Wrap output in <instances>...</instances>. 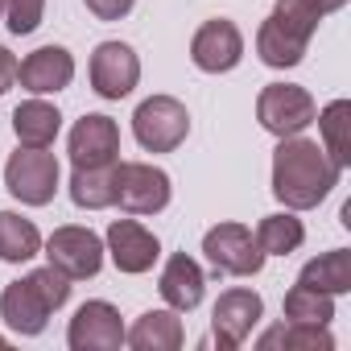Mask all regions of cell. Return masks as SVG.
<instances>
[{"label": "cell", "instance_id": "8fae6325", "mask_svg": "<svg viewBox=\"0 0 351 351\" xmlns=\"http://www.w3.org/2000/svg\"><path fill=\"white\" fill-rule=\"evenodd\" d=\"M244 58V34L236 21L228 17H215V21H203L191 38V62L203 71V75H228L236 71Z\"/></svg>", "mask_w": 351, "mask_h": 351}, {"label": "cell", "instance_id": "ba28073f", "mask_svg": "<svg viewBox=\"0 0 351 351\" xmlns=\"http://www.w3.org/2000/svg\"><path fill=\"white\" fill-rule=\"evenodd\" d=\"M261 318H265V302H261L256 289H248V285H232V289H223L219 302H215V310H211L215 343H219L223 351L244 347V343L252 339V330H256Z\"/></svg>", "mask_w": 351, "mask_h": 351}, {"label": "cell", "instance_id": "cb8c5ba5", "mask_svg": "<svg viewBox=\"0 0 351 351\" xmlns=\"http://www.w3.org/2000/svg\"><path fill=\"white\" fill-rule=\"evenodd\" d=\"M252 236L265 256H289L306 244V223L298 219V211H277V215H265Z\"/></svg>", "mask_w": 351, "mask_h": 351}, {"label": "cell", "instance_id": "7a4b0ae2", "mask_svg": "<svg viewBox=\"0 0 351 351\" xmlns=\"http://www.w3.org/2000/svg\"><path fill=\"white\" fill-rule=\"evenodd\" d=\"M62 186V165L50 149H25L17 145V153L5 161V191L25 203V207H46L54 203Z\"/></svg>", "mask_w": 351, "mask_h": 351}, {"label": "cell", "instance_id": "52a82bcc", "mask_svg": "<svg viewBox=\"0 0 351 351\" xmlns=\"http://www.w3.org/2000/svg\"><path fill=\"white\" fill-rule=\"evenodd\" d=\"M203 252L211 261L215 273H228V277H256L265 269V252L252 236V228L228 219V223H215L207 236H203Z\"/></svg>", "mask_w": 351, "mask_h": 351}, {"label": "cell", "instance_id": "e0dca14e", "mask_svg": "<svg viewBox=\"0 0 351 351\" xmlns=\"http://www.w3.org/2000/svg\"><path fill=\"white\" fill-rule=\"evenodd\" d=\"M124 343L132 351H178L186 343L178 310H145L132 326H124Z\"/></svg>", "mask_w": 351, "mask_h": 351}, {"label": "cell", "instance_id": "2e32d148", "mask_svg": "<svg viewBox=\"0 0 351 351\" xmlns=\"http://www.w3.org/2000/svg\"><path fill=\"white\" fill-rule=\"evenodd\" d=\"M0 318H5L9 330L34 339V335L46 330V322H50V306H46V302L38 298V289L21 277V281H9L5 289H0Z\"/></svg>", "mask_w": 351, "mask_h": 351}, {"label": "cell", "instance_id": "83f0119b", "mask_svg": "<svg viewBox=\"0 0 351 351\" xmlns=\"http://www.w3.org/2000/svg\"><path fill=\"white\" fill-rule=\"evenodd\" d=\"M273 13H277V17H281L298 38H306V42H310V38L318 34V25H322V13L310 5V0H277Z\"/></svg>", "mask_w": 351, "mask_h": 351}, {"label": "cell", "instance_id": "4316f807", "mask_svg": "<svg viewBox=\"0 0 351 351\" xmlns=\"http://www.w3.org/2000/svg\"><path fill=\"white\" fill-rule=\"evenodd\" d=\"M25 281H29V285L38 289V298L50 306V314H58V310L71 302V285H75V281H71L66 273H58L54 265H42V269H34Z\"/></svg>", "mask_w": 351, "mask_h": 351}, {"label": "cell", "instance_id": "f546056e", "mask_svg": "<svg viewBox=\"0 0 351 351\" xmlns=\"http://www.w3.org/2000/svg\"><path fill=\"white\" fill-rule=\"evenodd\" d=\"M83 5H87V13L95 21H124L136 0H83Z\"/></svg>", "mask_w": 351, "mask_h": 351}, {"label": "cell", "instance_id": "7c38bea8", "mask_svg": "<svg viewBox=\"0 0 351 351\" xmlns=\"http://www.w3.org/2000/svg\"><path fill=\"white\" fill-rule=\"evenodd\" d=\"M104 256H112V265L128 277H141L157 265L161 256V240L141 223V219H112L108 236H104Z\"/></svg>", "mask_w": 351, "mask_h": 351}, {"label": "cell", "instance_id": "836d02e7", "mask_svg": "<svg viewBox=\"0 0 351 351\" xmlns=\"http://www.w3.org/2000/svg\"><path fill=\"white\" fill-rule=\"evenodd\" d=\"M0 347H5V335H0Z\"/></svg>", "mask_w": 351, "mask_h": 351}, {"label": "cell", "instance_id": "484cf974", "mask_svg": "<svg viewBox=\"0 0 351 351\" xmlns=\"http://www.w3.org/2000/svg\"><path fill=\"white\" fill-rule=\"evenodd\" d=\"M285 322H310V326H330L335 318V298L322 293V289H310V285H293L285 293Z\"/></svg>", "mask_w": 351, "mask_h": 351}, {"label": "cell", "instance_id": "4dcf8cb0", "mask_svg": "<svg viewBox=\"0 0 351 351\" xmlns=\"http://www.w3.org/2000/svg\"><path fill=\"white\" fill-rule=\"evenodd\" d=\"M13 83H17V54L9 46H0V95L13 91Z\"/></svg>", "mask_w": 351, "mask_h": 351}, {"label": "cell", "instance_id": "9a60e30c", "mask_svg": "<svg viewBox=\"0 0 351 351\" xmlns=\"http://www.w3.org/2000/svg\"><path fill=\"white\" fill-rule=\"evenodd\" d=\"M157 289H161V298H165L169 310L191 314V310H199V302H203V293H207V273H203V265H199L195 256L173 252V256L165 261L161 277H157Z\"/></svg>", "mask_w": 351, "mask_h": 351}, {"label": "cell", "instance_id": "603a6c76", "mask_svg": "<svg viewBox=\"0 0 351 351\" xmlns=\"http://www.w3.org/2000/svg\"><path fill=\"white\" fill-rule=\"evenodd\" d=\"M34 256H42V232L34 228V219L17 211H0V261L29 265Z\"/></svg>", "mask_w": 351, "mask_h": 351}, {"label": "cell", "instance_id": "5b68a950", "mask_svg": "<svg viewBox=\"0 0 351 351\" xmlns=\"http://www.w3.org/2000/svg\"><path fill=\"white\" fill-rule=\"evenodd\" d=\"M314 95L298 83H269L261 95H256V120L265 132H273L277 141L281 136H298L314 124Z\"/></svg>", "mask_w": 351, "mask_h": 351}, {"label": "cell", "instance_id": "d6986e66", "mask_svg": "<svg viewBox=\"0 0 351 351\" xmlns=\"http://www.w3.org/2000/svg\"><path fill=\"white\" fill-rule=\"evenodd\" d=\"M13 132H17V145H25V149H50L58 141V132H62V112L50 99L34 95V99L17 104Z\"/></svg>", "mask_w": 351, "mask_h": 351}, {"label": "cell", "instance_id": "d4e9b609", "mask_svg": "<svg viewBox=\"0 0 351 351\" xmlns=\"http://www.w3.org/2000/svg\"><path fill=\"white\" fill-rule=\"evenodd\" d=\"M256 347H285V351H335V335L310 322H281L256 339Z\"/></svg>", "mask_w": 351, "mask_h": 351}, {"label": "cell", "instance_id": "8992f818", "mask_svg": "<svg viewBox=\"0 0 351 351\" xmlns=\"http://www.w3.org/2000/svg\"><path fill=\"white\" fill-rule=\"evenodd\" d=\"M42 252H46V265H54L71 281H91L104 269V240L79 223L54 228L50 240H42Z\"/></svg>", "mask_w": 351, "mask_h": 351}, {"label": "cell", "instance_id": "6da1fadb", "mask_svg": "<svg viewBox=\"0 0 351 351\" xmlns=\"http://www.w3.org/2000/svg\"><path fill=\"white\" fill-rule=\"evenodd\" d=\"M343 178V169L310 136H281L273 149V195L285 211H314Z\"/></svg>", "mask_w": 351, "mask_h": 351}, {"label": "cell", "instance_id": "30bf717a", "mask_svg": "<svg viewBox=\"0 0 351 351\" xmlns=\"http://www.w3.org/2000/svg\"><path fill=\"white\" fill-rule=\"evenodd\" d=\"M66 347L71 351H120L124 347V318L112 302L95 298L83 302L66 326Z\"/></svg>", "mask_w": 351, "mask_h": 351}, {"label": "cell", "instance_id": "7402d4cb", "mask_svg": "<svg viewBox=\"0 0 351 351\" xmlns=\"http://www.w3.org/2000/svg\"><path fill=\"white\" fill-rule=\"evenodd\" d=\"M298 281H302V285H310V289H322V293H330V298L347 293V289H351V252H347V248L318 252L314 261H306V265H302Z\"/></svg>", "mask_w": 351, "mask_h": 351}, {"label": "cell", "instance_id": "9c48e42d", "mask_svg": "<svg viewBox=\"0 0 351 351\" xmlns=\"http://www.w3.org/2000/svg\"><path fill=\"white\" fill-rule=\"evenodd\" d=\"M87 79H91V91L99 99H124L141 83V58L128 42H99L91 54Z\"/></svg>", "mask_w": 351, "mask_h": 351}, {"label": "cell", "instance_id": "f1b7e54d", "mask_svg": "<svg viewBox=\"0 0 351 351\" xmlns=\"http://www.w3.org/2000/svg\"><path fill=\"white\" fill-rule=\"evenodd\" d=\"M46 17V0H9V9H5V25L13 38H29Z\"/></svg>", "mask_w": 351, "mask_h": 351}, {"label": "cell", "instance_id": "277c9868", "mask_svg": "<svg viewBox=\"0 0 351 351\" xmlns=\"http://www.w3.org/2000/svg\"><path fill=\"white\" fill-rule=\"evenodd\" d=\"M173 199L169 173L153 161H116V207L124 215H161Z\"/></svg>", "mask_w": 351, "mask_h": 351}, {"label": "cell", "instance_id": "44dd1931", "mask_svg": "<svg viewBox=\"0 0 351 351\" xmlns=\"http://www.w3.org/2000/svg\"><path fill=\"white\" fill-rule=\"evenodd\" d=\"M314 120H318V136H322V153L339 165V169H347L351 165V99H330L322 112H314Z\"/></svg>", "mask_w": 351, "mask_h": 351}, {"label": "cell", "instance_id": "3957f363", "mask_svg": "<svg viewBox=\"0 0 351 351\" xmlns=\"http://www.w3.org/2000/svg\"><path fill=\"white\" fill-rule=\"evenodd\" d=\"M132 136L145 153H173L191 136V112L173 95H149L132 112Z\"/></svg>", "mask_w": 351, "mask_h": 351}, {"label": "cell", "instance_id": "d6a6232c", "mask_svg": "<svg viewBox=\"0 0 351 351\" xmlns=\"http://www.w3.org/2000/svg\"><path fill=\"white\" fill-rule=\"evenodd\" d=\"M5 9H9V0H0V17H5Z\"/></svg>", "mask_w": 351, "mask_h": 351}, {"label": "cell", "instance_id": "4fadbf2b", "mask_svg": "<svg viewBox=\"0 0 351 351\" xmlns=\"http://www.w3.org/2000/svg\"><path fill=\"white\" fill-rule=\"evenodd\" d=\"M66 153H71V165H116L120 161V124L104 112H87L83 120H75V128L66 136Z\"/></svg>", "mask_w": 351, "mask_h": 351}, {"label": "cell", "instance_id": "ffe728a7", "mask_svg": "<svg viewBox=\"0 0 351 351\" xmlns=\"http://www.w3.org/2000/svg\"><path fill=\"white\" fill-rule=\"evenodd\" d=\"M66 191H71V203L79 211L116 207V165H75Z\"/></svg>", "mask_w": 351, "mask_h": 351}, {"label": "cell", "instance_id": "ac0fdd59", "mask_svg": "<svg viewBox=\"0 0 351 351\" xmlns=\"http://www.w3.org/2000/svg\"><path fill=\"white\" fill-rule=\"evenodd\" d=\"M306 50H310V42L298 38L277 13H269V17L261 21V29H256V58H261L265 66L289 71V66H298V62L306 58Z\"/></svg>", "mask_w": 351, "mask_h": 351}, {"label": "cell", "instance_id": "5bb4252c", "mask_svg": "<svg viewBox=\"0 0 351 351\" xmlns=\"http://www.w3.org/2000/svg\"><path fill=\"white\" fill-rule=\"evenodd\" d=\"M75 79V54L66 46H38L17 62V83L29 95H58Z\"/></svg>", "mask_w": 351, "mask_h": 351}, {"label": "cell", "instance_id": "1f68e13d", "mask_svg": "<svg viewBox=\"0 0 351 351\" xmlns=\"http://www.w3.org/2000/svg\"><path fill=\"white\" fill-rule=\"evenodd\" d=\"M310 5L326 17V13H339V9H347V0H310Z\"/></svg>", "mask_w": 351, "mask_h": 351}]
</instances>
